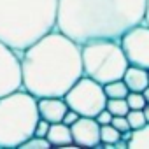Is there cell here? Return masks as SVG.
<instances>
[{
	"mask_svg": "<svg viewBox=\"0 0 149 149\" xmlns=\"http://www.w3.org/2000/svg\"><path fill=\"white\" fill-rule=\"evenodd\" d=\"M72 144L83 147H97L100 144V125L95 118L79 116V119L70 125Z\"/></svg>",
	"mask_w": 149,
	"mask_h": 149,
	"instance_id": "9c48e42d",
	"label": "cell"
},
{
	"mask_svg": "<svg viewBox=\"0 0 149 149\" xmlns=\"http://www.w3.org/2000/svg\"><path fill=\"white\" fill-rule=\"evenodd\" d=\"M111 125L118 130V132H126V130H130V126H128V121H126V116H112V121H111Z\"/></svg>",
	"mask_w": 149,
	"mask_h": 149,
	"instance_id": "ffe728a7",
	"label": "cell"
},
{
	"mask_svg": "<svg viewBox=\"0 0 149 149\" xmlns=\"http://www.w3.org/2000/svg\"><path fill=\"white\" fill-rule=\"evenodd\" d=\"M121 49L128 65L149 70V26L142 21L119 37Z\"/></svg>",
	"mask_w": 149,
	"mask_h": 149,
	"instance_id": "52a82bcc",
	"label": "cell"
},
{
	"mask_svg": "<svg viewBox=\"0 0 149 149\" xmlns=\"http://www.w3.org/2000/svg\"><path fill=\"white\" fill-rule=\"evenodd\" d=\"M144 23L149 26V0H146V13H144Z\"/></svg>",
	"mask_w": 149,
	"mask_h": 149,
	"instance_id": "cb8c5ba5",
	"label": "cell"
},
{
	"mask_svg": "<svg viewBox=\"0 0 149 149\" xmlns=\"http://www.w3.org/2000/svg\"><path fill=\"white\" fill-rule=\"evenodd\" d=\"M58 0H0V40L21 53L54 30Z\"/></svg>",
	"mask_w": 149,
	"mask_h": 149,
	"instance_id": "3957f363",
	"label": "cell"
},
{
	"mask_svg": "<svg viewBox=\"0 0 149 149\" xmlns=\"http://www.w3.org/2000/svg\"><path fill=\"white\" fill-rule=\"evenodd\" d=\"M126 147H130V149H149V123H146L139 130H133L132 139L128 140Z\"/></svg>",
	"mask_w": 149,
	"mask_h": 149,
	"instance_id": "4fadbf2b",
	"label": "cell"
},
{
	"mask_svg": "<svg viewBox=\"0 0 149 149\" xmlns=\"http://www.w3.org/2000/svg\"><path fill=\"white\" fill-rule=\"evenodd\" d=\"M121 140V132H118L112 125H102L100 126V144L105 147H114Z\"/></svg>",
	"mask_w": 149,
	"mask_h": 149,
	"instance_id": "5bb4252c",
	"label": "cell"
},
{
	"mask_svg": "<svg viewBox=\"0 0 149 149\" xmlns=\"http://www.w3.org/2000/svg\"><path fill=\"white\" fill-rule=\"evenodd\" d=\"M21 90L19 53L0 40V97Z\"/></svg>",
	"mask_w": 149,
	"mask_h": 149,
	"instance_id": "ba28073f",
	"label": "cell"
},
{
	"mask_svg": "<svg viewBox=\"0 0 149 149\" xmlns=\"http://www.w3.org/2000/svg\"><path fill=\"white\" fill-rule=\"evenodd\" d=\"M81 60L83 76L91 77L102 86L111 81L123 79L128 67L119 40L112 39H97L81 44Z\"/></svg>",
	"mask_w": 149,
	"mask_h": 149,
	"instance_id": "5b68a950",
	"label": "cell"
},
{
	"mask_svg": "<svg viewBox=\"0 0 149 149\" xmlns=\"http://www.w3.org/2000/svg\"><path fill=\"white\" fill-rule=\"evenodd\" d=\"M46 139L51 146H72V133H70V126H67L65 123L58 121V123H51L49 130L46 133Z\"/></svg>",
	"mask_w": 149,
	"mask_h": 149,
	"instance_id": "7c38bea8",
	"label": "cell"
},
{
	"mask_svg": "<svg viewBox=\"0 0 149 149\" xmlns=\"http://www.w3.org/2000/svg\"><path fill=\"white\" fill-rule=\"evenodd\" d=\"M79 119V114L76 112V111H72V109H67V112L63 114V118H61V123H65L67 126H70V125H74Z\"/></svg>",
	"mask_w": 149,
	"mask_h": 149,
	"instance_id": "603a6c76",
	"label": "cell"
},
{
	"mask_svg": "<svg viewBox=\"0 0 149 149\" xmlns=\"http://www.w3.org/2000/svg\"><path fill=\"white\" fill-rule=\"evenodd\" d=\"M142 112H144V118H146V123H149V104H146V105H144V109H142Z\"/></svg>",
	"mask_w": 149,
	"mask_h": 149,
	"instance_id": "484cf974",
	"label": "cell"
},
{
	"mask_svg": "<svg viewBox=\"0 0 149 149\" xmlns=\"http://www.w3.org/2000/svg\"><path fill=\"white\" fill-rule=\"evenodd\" d=\"M21 88L35 98L63 97L83 76L81 46L56 28L19 53Z\"/></svg>",
	"mask_w": 149,
	"mask_h": 149,
	"instance_id": "6da1fadb",
	"label": "cell"
},
{
	"mask_svg": "<svg viewBox=\"0 0 149 149\" xmlns=\"http://www.w3.org/2000/svg\"><path fill=\"white\" fill-rule=\"evenodd\" d=\"M49 125L51 123H47L46 119H37V125H35V128H33V135H37V137H46V133H47V130H49Z\"/></svg>",
	"mask_w": 149,
	"mask_h": 149,
	"instance_id": "44dd1931",
	"label": "cell"
},
{
	"mask_svg": "<svg viewBox=\"0 0 149 149\" xmlns=\"http://www.w3.org/2000/svg\"><path fill=\"white\" fill-rule=\"evenodd\" d=\"M146 0H58L56 30L79 46L119 37L144 21Z\"/></svg>",
	"mask_w": 149,
	"mask_h": 149,
	"instance_id": "7a4b0ae2",
	"label": "cell"
},
{
	"mask_svg": "<svg viewBox=\"0 0 149 149\" xmlns=\"http://www.w3.org/2000/svg\"><path fill=\"white\" fill-rule=\"evenodd\" d=\"M125 100H126L128 109H144V105H146V100L140 91H128Z\"/></svg>",
	"mask_w": 149,
	"mask_h": 149,
	"instance_id": "d6986e66",
	"label": "cell"
},
{
	"mask_svg": "<svg viewBox=\"0 0 149 149\" xmlns=\"http://www.w3.org/2000/svg\"><path fill=\"white\" fill-rule=\"evenodd\" d=\"M37 119V98L23 88L0 97V147H19L33 135Z\"/></svg>",
	"mask_w": 149,
	"mask_h": 149,
	"instance_id": "277c9868",
	"label": "cell"
},
{
	"mask_svg": "<svg viewBox=\"0 0 149 149\" xmlns=\"http://www.w3.org/2000/svg\"><path fill=\"white\" fill-rule=\"evenodd\" d=\"M140 93H142V97H144L146 104H149V86H146V88H144V90H142Z\"/></svg>",
	"mask_w": 149,
	"mask_h": 149,
	"instance_id": "d4e9b609",
	"label": "cell"
},
{
	"mask_svg": "<svg viewBox=\"0 0 149 149\" xmlns=\"http://www.w3.org/2000/svg\"><path fill=\"white\" fill-rule=\"evenodd\" d=\"M67 109H68V105L65 104L63 97H44V98H37L39 118L46 119L47 123H58V121H61V118L67 112Z\"/></svg>",
	"mask_w": 149,
	"mask_h": 149,
	"instance_id": "30bf717a",
	"label": "cell"
},
{
	"mask_svg": "<svg viewBox=\"0 0 149 149\" xmlns=\"http://www.w3.org/2000/svg\"><path fill=\"white\" fill-rule=\"evenodd\" d=\"M123 81H125L128 91H142L146 86H149V74L146 68L128 65L123 74Z\"/></svg>",
	"mask_w": 149,
	"mask_h": 149,
	"instance_id": "8fae6325",
	"label": "cell"
},
{
	"mask_svg": "<svg viewBox=\"0 0 149 149\" xmlns=\"http://www.w3.org/2000/svg\"><path fill=\"white\" fill-rule=\"evenodd\" d=\"M63 100L68 105V109L86 118H95L102 109H105L107 104L104 86L88 76H81L74 83L63 95Z\"/></svg>",
	"mask_w": 149,
	"mask_h": 149,
	"instance_id": "8992f818",
	"label": "cell"
},
{
	"mask_svg": "<svg viewBox=\"0 0 149 149\" xmlns=\"http://www.w3.org/2000/svg\"><path fill=\"white\" fill-rule=\"evenodd\" d=\"M95 119H97V123L102 126V125H111V121H112V114L107 111V109H102L97 116H95Z\"/></svg>",
	"mask_w": 149,
	"mask_h": 149,
	"instance_id": "7402d4cb",
	"label": "cell"
},
{
	"mask_svg": "<svg viewBox=\"0 0 149 149\" xmlns=\"http://www.w3.org/2000/svg\"><path fill=\"white\" fill-rule=\"evenodd\" d=\"M105 109H107L112 116H126V112L130 111L125 98H107Z\"/></svg>",
	"mask_w": 149,
	"mask_h": 149,
	"instance_id": "2e32d148",
	"label": "cell"
},
{
	"mask_svg": "<svg viewBox=\"0 0 149 149\" xmlns=\"http://www.w3.org/2000/svg\"><path fill=\"white\" fill-rule=\"evenodd\" d=\"M147 74H149V70H147Z\"/></svg>",
	"mask_w": 149,
	"mask_h": 149,
	"instance_id": "4316f807",
	"label": "cell"
},
{
	"mask_svg": "<svg viewBox=\"0 0 149 149\" xmlns=\"http://www.w3.org/2000/svg\"><path fill=\"white\" fill-rule=\"evenodd\" d=\"M104 93L107 98H125L128 95V88L123 79H116L104 84Z\"/></svg>",
	"mask_w": 149,
	"mask_h": 149,
	"instance_id": "9a60e30c",
	"label": "cell"
},
{
	"mask_svg": "<svg viewBox=\"0 0 149 149\" xmlns=\"http://www.w3.org/2000/svg\"><path fill=\"white\" fill-rule=\"evenodd\" d=\"M126 121H128V126L130 130H139L146 125V118H144V112L142 109H130L126 112Z\"/></svg>",
	"mask_w": 149,
	"mask_h": 149,
	"instance_id": "e0dca14e",
	"label": "cell"
},
{
	"mask_svg": "<svg viewBox=\"0 0 149 149\" xmlns=\"http://www.w3.org/2000/svg\"><path fill=\"white\" fill-rule=\"evenodd\" d=\"M19 147H23V149H47V147H51V144L47 142V139L46 137H37V135H32V137H28Z\"/></svg>",
	"mask_w": 149,
	"mask_h": 149,
	"instance_id": "ac0fdd59",
	"label": "cell"
}]
</instances>
